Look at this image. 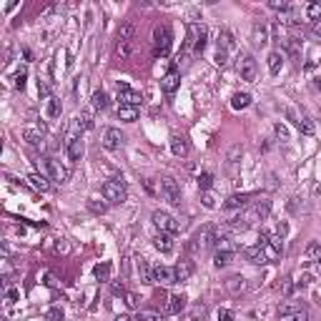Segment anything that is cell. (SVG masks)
Masks as SVG:
<instances>
[{
	"label": "cell",
	"instance_id": "cell-1",
	"mask_svg": "<svg viewBox=\"0 0 321 321\" xmlns=\"http://www.w3.org/2000/svg\"><path fill=\"white\" fill-rule=\"evenodd\" d=\"M35 171L43 173V176H48L50 181H56V183H60V186L70 181V171L60 163V160L50 158V156H38V158H35Z\"/></svg>",
	"mask_w": 321,
	"mask_h": 321
},
{
	"label": "cell",
	"instance_id": "cell-2",
	"mask_svg": "<svg viewBox=\"0 0 321 321\" xmlns=\"http://www.w3.org/2000/svg\"><path fill=\"white\" fill-rule=\"evenodd\" d=\"M256 246L263 251L266 261H276V259H281V254H283V239H281L279 234H266V231H261Z\"/></svg>",
	"mask_w": 321,
	"mask_h": 321
},
{
	"label": "cell",
	"instance_id": "cell-3",
	"mask_svg": "<svg viewBox=\"0 0 321 321\" xmlns=\"http://www.w3.org/2000/svg\"><path fill=\"white\" fill-rule=\"evenodd\" d=\"M171 43H173V35H171V28L168 25H156L153 28V58H168L171 53Z\"/></svg>",
	"mask_w": 321,
	"mask_h": 321
},
{
	"label": "cell",
	"instance_id": "cell-4",
	"mask_svg": "<svg viewBox=\"0 0 321 321\" xmlns=\"http://www.w3.org/2000/svg\"><path fill=\"white\" fill-rule=\"evenodd\" d=\"M236 70L239 76L248 83H254L256 76H259V65H256V58L251 56V53H241V56L236 58Z\"/></svg>",
	"mask_w": 321,
	"mask_h": 321
},
{
	"label": "cell",
	"instance_id": "cell-5",
	"mask_svg": "<svg viewBox=\"0 0 321 321\" xmlns=\"http://www.w3.org/2000/svg\"><path fill=\"white\" fill-rule=\"evenodd\" d=\"M216 231L213 226H203L201 231H196V236L191 239V251H206V248L216 246Z\"/></svg>",
	"mask_w": 321,
	"mask_h": 321
},
{
	"label": "cell",
	"instance_id": "cell-6",
	"mask_svg": "<svg viewBox=\"0 0 321 321\" xmlns=\"http://www.w3.org/2000/svg\"><path fill=\"white\" fill-rule=\"evenodd\" d=\"M151 221L156 223V228H158V231H166V234H178V231L183 228V221L173 219L171 213H166V211H153Z\"/></svg>",
	"mask_w": 321,
	"mask_h": 321
},
{
	"label": "cell",
	"instance_id": "cell-7",
	"mask_svg": "<svg viewBox=\"0 0 321 321\" xmlns=\"http://www.w3.org/2000/svg\"><path fill=\"white\" fill-rule=\"evenodd\" d=\"M103 199L108 201V203H113V206L123 203V201H126V186H123L118 178H113V181H105V183H103Z\"/></svg>",
	"mask_w": 321,
	"mask_h": 321
},
{
	"label": "cell",
	"instance_id": "cell-8",
	"mask_svg": "<svg viewBox=\"0 0 321 321\" xmlns=\"http://www.w3.org/2000/svg\"><path fill=\"white\" fill-rule=\"evenodd\" d=\"M269 211H271V203L263 199V201H256V203L248 208L243 216H239V219H241L246 226H251V223H256V221H263L266 216H269Z\"/></svg>",
	"mask_w": 321,
	"mask_h": 321
},
{
	"label": "cell",
	"instance_id": "cell-9",
	"mask_svg": "<svg viewBox=\"0 0 321 321\" xmlns=\"http://www.w3.org/2000/svg\"><path fill=\"white\" fill-rule=\"evenodd\" d=\"M160 193L168 199L171 206H181V186H178L173 178H160Z\"/></svg>",
	"mask_w": 321,
	"mask_h": 321
},
{
	"label": "cell",
	"instance_id": "cell-10",
	"mask_svg": "<svg viewBox=\"0 0 321 321\" xmlns=\"http://www.w3.org/2000/svg\"><path fill=\"white\" fill-rule=\"evenodd\" d=\"M116 91H118V105H138L140 100H143L138 91L128 88V83H118Z\"/></svg>",
	"mask_w": 321,
	"mask_h": 321
},
{
	"label": "cell",
	"instance_id": "cell-11",
	"mask_svg": "<svg viewBox=\"0 0 321 321\" xmlns=\"http://www.w3.org/2000/svg\"><path fill=\"white\" fill-rule=\"evenodd\" d=\"M286 118L294 123V126L304 133V136H314V123L306 118V116H301V113H296V108H286Z\"/></svg>",
	"mask_w": 321,
	"mask_h": 321
},
{
	"label": "cell",
	"instance_id": "cell-12",
	"mask_svg": "<svg viewBox=\"0 0 321 321\" xmlns=\"http://www.w3.org/2000/svg\"><path fill=\"white\" fill-rule=\"evenodd\" d=\"M153 283H160V286H171V283H178L176 281V271L171 266H153Z\"/></svg>",
	"mask_w": 321,
	"mask_h": 321
},
{
	"label": "cell",
	"instance_id": "cell-13",
	"mask_svg": "<svg viewBox=\"0 0 321 321\" xmlns=\"http://www.w3.org/2000/svg\"><path fill=\"white\" fill-rule=\"evenodd\" d=\"M100 143H103L105 151H118V148L123 146V136H120L118 128H105V131H103V138H100Z\"/></svg>",
	"mask_w": 321,
	"mask_h": 321
},
{
	"label": "cell",
	"instance_id": "cell-14",
	"mask_svg": "<svg viewBox=\"0 0 321 321\" xmlns=\"http://www.w3.org/2000/svg\"><path fill=\"white\" fill-rule=\"evenodd\" d=\"M43 126L40 128H23V140H25V143L30 146V148H40L43 151V146H45V138H43Z\"/></svg>",
	"mask_w": 321,
	"mask_h": 321
},
{
	"label": "cell",
	"instance_id": "cell-15",
	"mask_svg": "<svg viewBox=\"0 0 321 321\" xmlns=\"http://www.w3.org/2000/svg\"><path fill=\"white\" fill-rule=\"evenodd\" d=\"M178 85H181V73H178L176 68H171L168 73L160 78V91H163V93H176Z\"/></svg>",
	"mask_w": 321,
	"mask_h": 321
},
{
	"label": "cell",
	"instance_id": "cell-16",
	"mask_svg": "<svg viewBox=\"0 0 321 321\" xmlns=\"http://www.w3.org/2000/svg\"><path fill=\"white\" fill-rule=\"evenodd\" d=\"M173 271H176V281H188L196 271V263H193V259H181L173 266Z\"/></svg>",
	"mask_w": 321,
	"mask_h": 321
},
{
	"label": "cell",
	"instance_id": "cell-17",
	"mask_svg": "<svg viewBox=\"0 0 321 321\" xmlns=\"http://www.w3.org/2000/svg\"><path fill=\"white\" fill-rule=\"evenodd\" d=\"M25 183H28L30 188H35V191H40V193H48V191L53 188V186H50V178L43 176V173H38V171L30 173V176L25 178Z\"/></svg>",
	"mask_w": 321,
	"mask_h": 321
},
{
	"label": "cell",
	"instance_id": "cell-18",
	"mask_svg": "<svg viewBox=\"0 0 321 321\" xmlns=\"http://www.w3.org/2000/svg\"><path fill=\"white\" fill-rule=\"evenodd\" d=\"M254 199V193H231L228 199L223 201V208L226 211H236V208H243L248 201Z\"/></svg>",
	"mask_w": 321,
	"mask_h": 321
},
{
	"label": "cell",
	"instance_id": "cell-19",
	"mask_svg": "<svg viewBox=\"0 0 321 321\" xmlns=\"http://www.w3.org/2000/svg\"><path fill=\"white\" fill-rule=\"evenodd\" d=\"M153 246L158 248L160 254H171L173 248H176V243H173V234H166V231H158V234H156V239H153Z\"/></svg>",
	"mask_w": 321,
	"mask_h": 321
},
{
	"label": "cell",
	"instance_id": "cell-20",
	"mask_svg": "<svg viewBox=\"0 0 321 321\" xmlns=\"http://www.w3.org/2000/svg\"><path fill=\"white\" fill-rule=\"evenodd\" d=\"M186 309V296H178V294H171L163 304V314H181Z\"/></svg>",
	"mask_w": 321,
	"mask_h": 321
},
{
	"label": "cell",
	"instance_id": "cell-21",
	"mask_svg": "<svg viewBox=\"0 0 321 321\" xmlns=\"http://www.w3.org/2000/svg\"><path fill=\"white\" fill-rule=\"evenodd\" d=\"M65 148H68V158L70 160H80V156H83V138L68 136L65 138Z\"/></svg>",
	"mask_w": 321,
	"mask_h": 321
},
{
	"label": "cell",
	"instance_id": "cell-22",
	"mask_svg": "<svg viewBox=\"0 0 321 321\" xmlns=\"http://www.w3.org/2000/svg\"><path fill=\"white\" fill-rule=\"evenodd\" d=\"M248 105H251V93L239 91V93L231 96V108H234V111H246Z\"/></svg>",
	"mask_w": 321,
	"mask_h": 321
},
{
	"label": "cell",
	"instance_id": "cell-23",
	"mask_svg": "<svg viewBox=\"0 0 321 321\" xmlns=\"http://www.w3.org/2000/svg\"><path fill=\"white\" fill-rule=\"evenodd\" d=\"M171 151H173V156H178V158L188 156V143H186V138L178 136V133H173V136H171Z\"/></svg>",
	"mask_w": 321,
	"mask_h": 321
},
{
	"label": "cell",
	"instance_id": "cell-24",
	"mask_svg": "<svg viewBox=\"0 0 321 321\" xmlns=\"http://www.w3.org/2000/svg\"><path fill=\"white\" fill-rule=\"evenodd\" d=\"M251 40H254V45H266V43H269V28L256 23L251 28Z\"/></svg>",
	"mask_w": 321,
	"mask_h": 321
},
{
	"label": "cell",
	"instance_id": "cell-25",
	"mask_svg": "<svg viewBox=\"0 0 321 321\" xmlns=\"http://www.w3.org/2000/svg\"><path fill=\"white\" fill-rule=\"evenodd\" d=\"M133 50V43L131 40H116V48H113V58L116 60H126Z\"/></svg>",
	"mask_w": 321,
	"mask_h": 321
},
{
	"label": "cell",
	"instance_id": "cell-26",
	"mask_svg": "<svg viewBox=\"0 0 321 321\" xmlns=\"http://www.w3.org/2000/svg\"><path fill=\"white\" fill-rule=\"evenodd\" d=\"M60 111H63V103H60V98H58V96H50V98H48V105H45V113H48V118H50V120L60 118Z\"/></svg>",
	"mask_w": 321,
	"mask_h": 321
},
{
	"label": "cell",
	"instance_id": "cell-27",
	"mask_svg": "<svg viewBox=\"0 0 321 321\" xmlns=\"http://www.w3.org/2000/svg\"><path fill=\"white\" fill-rule=\"evenodd\" d=\"M136 269H138L140 281H143V283H153V269L148 266L146 259H138V261H136Z\"/></svg>",
	"mask_w": 321,
	"mask_h": 321
},
{
	"label": "cell",
	"instance_id": "cell-28",
	"mask_svg": "<svg viewBox=\"0 0 321 321\" xmlns=\"http://www.w3.org/2000/svg\"><path fill=\"white\" fill-rule=\"evenodd\" d=\"M91 105H93V111H103V108H108V93L105 91H93V96H91Z\"/></svg>",
	"mask_w": 321,
	"mask_h": 321
},
{
	"label": "cell",
	"instance_id": "cell-29",
	"mask_svg": "<svg viewBox=\"0 0 321 321\" xmlns=\"http://www.w3.org/2000/svg\"><path fill=\"white\" fill-rule=\"evenodd\" d=\"M243 256H246V261H251V263H266V256H263V251L259 246H246Z\"/></svg>",
	"mask_w": 321,
	"mask_h": 321
},
{
	"label": "cell",
	"instance_id": "cell-30",
	"mask_svg": "<svg viewBox=\"0 0 321 321\" xmlns=\"http://www.w3.org/2000/svg\"><path fill=\"white\" fill-rule=\"evenodd\" d=\"M118 118L126 123H133L138 118V105H118Z\"/></svg>",
	"mask_w": 321,
	"mask_h": 321
},
{
	"label": "cell",
	"instance_id": "cell-31",
	"mask_svg": "<svg viewBox=\"0 0 321 321\" xmlns=\"http://www.w3.org/2000/svg\"><path fill=\"white\" fill-rule=\"evenodd\" d=\"M234 256H236V251H216L213 254V266H216V269H223V266H228L231 261H234Z\"/></svg>",
	"mask_w": 321,
	"mask_h": 321
},
{
	"label": "cell",
	"instance_id": "cell-32",
	"mask_svg": "<svg viewBox=\"0 0 321 321\" xmlns=\"http://www.w3.org/2000/svg\"><path fill=\"white\" fill-rule=\"evenodd\" d=\"M301 309H304V306H301L299 301H283V304L279 306V316H281V319H286V316H294V314L301 311Z\"/></svg>",
	"mask_w": 321,
	"mask_h": 321
},
{
	"label": "cell",
	"instance_id": "cell-33",
	"mask_svg": "<svg viewBox=\"0 0 321 321\" xmlns=\"http://www.w3.org/2000/svg\"><path fill=\"white\" fill-rule=\"evenodd\" d=\"M93 276L98 279V281H111V263L108 261H100L98 266H96V269H93Z\"/></svg>",
	"mask_w": 321,
	"mask_h": 321
},
{
	"label": "cell",
	"instance_id": "cell-34",
	"mask_svg": "<svg viewBox=\"0 0 321 321\" xmlns=\"http://www.w3.org/2000/svg\"><path fill=\"white\" fill-rule=\"evenodd\" d=\"M226 289H228L231 294H241V291L246 289V279H243V276H231V279L226 281Z\"/></svg>",
	"mask_w": 321,
	"mask_h": 321
},
{
	"label": "cell",
	"instance_id": "cell-35",
	"mask_svg": "<svg viewBox=\"0 0 321 321\" xmlns=\"http://www.w3.org/2000/svg\"><path fill=\"white\" fill-rule=\"evenodd\" d=\"M281 63H283L281 53H279V50H271V53H269V73H271V76H279Z\"/></svg>",
	"mask_w": 321,
	"mask_h": 321
},
{
	"label": "cell",
	"instance_id": "cell-36",
	"mask_svg": "<svg viewBox=\"0 0 321 321\" xmlns=\"http://www.w3.org/2000/svg\"><path fill=\"white\" fill-rule=\"evenodd\" d=\"M219 50H226V53L234 50V35H231L228 30H221V33H219Z\"/></svg>",
	"mask_w": 321,
	"mask_h": 321
},
{
	"label": "cell",
	"instance_id": "cell-37",
	"mask_svg": "<svg viewBox=\"0 0 321 321\" xmlns=\"http://www.w3.org/2000/svg\"><path fill=\"white\" fill-rule=\"evenodd\" d=\"M206 38H208L206 25H199V35H196V45H193L196 53H203V48H206Z\"/></svg>",
	"mask_w": 321,
	"mask_h": 321
},
{
	"label": "cell",
	"instance_id": "cell-38",
	"mask_svg": "<svg viewBox=\"0 0 321 321\" xmlns=\"http://www.w3.org/2000/svg\"><path fill=\"white\" fill-rule=\"evenodd\" d=\"M133 321H163V316L156 314V311H138L133 316Z\"/></svg>",
	"mask_w": 321,
	"mask_h": 321
},
{
	"label": "cell",
	"instance_id": "cell-39",
	"mask_svg": "<svg viewBox=\"0 0 321 321\" xmlns=\"http://www.w3.org/2000/svg\"><path fill=\"white\" fill-rule=\"evenodd\" d=\"M306 259H311V261H319V259H321V243H319V241H314V243L306 246Z\"/></svg>",
	"mask_w": 321,
	"mask_h": 321
},
{
	"label": "cell",
	"instance_id": "cell-40",
	"mask_svg": "<svg viewBox=\"0 0 321 321\" xmlns=\"http://www.w3.org/2000/svg\"><path fill=\"white\" fill-rule=\"evenodd\" d=\"M306 18L309 20H321V3H311V5H306Z\"/></svg>",
	"mask_w": 321,
	"mask_h": 321
},
{
	"label": "cell",
	"instance_id": "cell-41",
	"mask_svg": "<svg viewBox=\"0 0 321 321\" xmlns=\"http://www.w3.org/2000/svg\"><path fill=\"white\" fill-rule=\"evenodd\" d=\"M211 186H213V173L203 171V173L199 176V188H201V191H208Z\"/></svg>",
	"mask_w": 321,
	"mask_h": 321
},
{
	"label": "cell",
	"instance_id": "cell-42",
	"mask_svg": "<svg viewBox=\"0 0 321 321\" xmlns=\"http://www.w3.org/2000/svg\"><path fill=\"white\" fill-rule=\"evenodd\" d=\"M15 83V91H25V80H28V73H25V70L20 68V70H18V73H15V78H13Z\"/></svg>",
	"mask_w": 321,
	"mask_h": 321
},
{
	"label": "cell",
	"instance_id": "cell-43",
	"mask_svg": "<svg viewBox=\"0 0 321 321\" xmlns=\"http://www.w3.org/2000/svg\"><path fill=\"white\" fill-rule=\"evenodd\" d=\"M296 286H299V283H296L291 276H289V279H283V283H281V294H283V296H291V294L296 291Z\"/></svg>",
	"mask_w": 321,
	"mask_h": 321
},
{
	"label": "cell",
	"instance_id": "cell-44",
	"mask_svg": "<svg viewBox=\"0 0 321 321\" xmlns=\"http://www.w3.org/2000/svg\"><path fill=\"white\" fill-rule=\"evenodd\" d=\"M45 321H63V309H60V306H53V309H48V314H45Z\"/></svg>",
	"mask_w": 321,
	"mask_h": 321
},
{
	"label": "cell",
	"instance_id": "cell-45",
	"mask_svg": "<svg viewBox=\"0 0 321 321\" xmlns=\"http://www.w3.org/2000/svg\"><path fill=\"white\" fill-rule=\"evenodd\" d=\"M269 8H271V10H279V13H289V10H294L289 3H283V0H271Z\"/></svg>",
	"mask_w": 321,
	"mask_h": 321
},
{
	"label": "cell",
	"instance_id": "cell-46",
	"mask_svg": "<svg viewBox=\"0 0 321 321\" xmlns=\"http://www.w3.org/2000/svg\"><path fill=\"white\" fill-rule=\"evenodd\" d=\"M80 120H83L85 131H91V128L96 126V120H93V111H83V113H80Z\"/></svg>",
	"mask_w": 321,
	"mask_h": 321
},
{
	"label": "cell",
	"instance_id": "cell-47",
	"mask_svg": "<svg viewBox=\"0 0 321 321\" xmlns=\"http://www.w3.org/2000/svg\"><path fill=\"white\" fill-rule=\"evenodd\" d=\"M18 299H20V289L8 286V289H5V304H15Z\"/></svg>",
	"mask_w": 321,
	"mask_h": 321
},
{
	"label": "cell",
	"instance_id": "cell-48",
	"mask_svg": "<svg viewBox=\"0 0 321 321\" xmlns=\"http://www.w3.org/2000/svg\"><path fill=\"white\" fill-rule=\"evenodd\" d=\"M274 133H276L279 140H289V128L283 126V123H276V126H274Z\"/></svg>",
	"mask_w": 321,
	"mask_h": 321
},
{
	"label": "cell",
	"instance_id": "cell-49",
	"mask_svg": "<svg viewBox=\"0 0 321 321\" xmlns=\"http://www.w3.org/2000/svg\"><path fill=\"white\" fill-rule=\"evenodd\" d=\"M123 299H126V306H128V309H138V296H136V294L126 291V294H123Z\"/></svg>",
	"mask_w": 321,
	"mask_h": 321
},
{
	"label": "cell",
	"instance_id": "cell-50",
	"mask_svg": "<svg viewBox=\"0 0 321 321\" xmlns=\"http://www.w3.org/2000/svg\"><path fill=\"white\" fill-rule=\"evenodd\" d=\"M216 321H234V311H231V309H219Z\"/></svg>",
	"mask_w": 321,
	"mask_h": 321
},
{
	"label": "cell",
	"instance_id": "cell-51",
	"mask_svg": "<svg viewBox=\"0 0 321 321\" xmlns=\"http://www.w3.org/2000/svg\"><path fill=\"white\" fill-rule=\"evenodd\" d=\"M56 243H50L53 248H56V251H60V254H65L68 251V243H65V239H53Z\"/></svg>",
	"mask_w": 321,
	"mask_h": 321
},
{
	"label": "cell",
	"instance_id": "cell-52",
	"mask_svg": "<svg viewBox=\"0 0 321 321\" xmlns=\"http://www.w3.org/2000/svg\"><path fill=\"white\" fill-rule=\"evenodd\" d=\"M226 63H228V53H226V50H216V65L223 68Z\"/></svg>",
	"mask_w": 321,
	"mask_h": 321
},
{
	"label": "cell",
	"instance_id": "cell-53",
	"mask_svg": "<svg viewBox=\"0 0 321 321\" xmlns=\"http://www.w3.org/2000/svg\"><path fill=\"white\" fill-rule=\"evenodd\" d=\"M276 234H279L281 239H286V236H289V223H286V221H281V223L276 226Z\"/></svg>",
	"mask_w": 321,
	"mask_h": 321
},
{
	"label": "cell",
	"instance_id": "cell-54",
	"mask_svg": "<svg viewBox=\"0 0 321 321\" xmlns=\"http://www.w3.org/2000/svg\"><path fill=\"white\" fill-rule=\"evenodd\" d=\"M243 153V148L241 146H234V148H231V153H228V160H231V163H236V158Z\"/></svg>",
	"mask_w": 321,
	"mask_h": 321
},
{
	"label": "cell",
	"instance_id": "cell-55",
	"mask_svg": "<svg viewBox=\"0 0 321 321\" xmlns=\"http://www.w3.org/2000/svg\"><path fill=\"white\" fill-rule=\"evenodd\" d=\"M203 206L206 208H216V199H213L211 193H203Z\"/></svg>",
	"mask_w": 321,
	"mask_h": 321
},
{
	"label": "cell",
	"instance_id": "cell-56",
	"mask_svg": "<svg viewBox=\"0 0 321 321\" xmlns=\"http://www.w3.org/2000/svg\"><path fill=\"white\" fill-rule=\"evenodd\" d=\"M38 93H40L43 98H50V88H48L43 80H38Z\"/></svg>",
	"mask_w": 321,
	"mask_h": 321
},
{
	"label": "cell",
	"instance_id": "cell-57",
	"mask_svg": "<svg viewBox=\"0 0 321 321\" xmlns=\"http://www.w3.org/2000/svg\"><path fill=\"white\" fill-rule=\"evenodd\" d=\"M45 283H48L50 289H56V286H58V281H56V276H53V274H45Z\"/></svg>",
	"mask_w": 321,
	"mask_h": 321
},
{
	"label": "cell",
	"instance_id": "cell-58",
	"mask_svg": "<svg viewBox=\"0 0 321 321\" xmlns=\"http://www.w3.org/2000/svg\"><path fill=\"white\" fill-rule=\"evenodd\" d=\"M314 33H319V35H321V20H316V23H314Z\"/></svg>",
	"mask_w": 321,
	"mask_h": 321
},
{
	"label": "cell",
	"instance_id": "cell-59",
	"mask_svg": "<svg viewBox=\"0 0 321 321\" xmlns=\"http://www.w3.org/2000/svg\"><path fill=\"white\" fill-rule=\"evenodd\" d=\"M116 321H133V319H131V316H118Z\"/></svg>",
	"mask_w": 321,
	"mask_h": 321
},
{
	"label": "cell",
	"instance_id": "cell-60",
	"mask_svg": "<svg viewBox=\"0 0 321 321\" xmlns=\"http://www.w3.org/2000/svg\"><path fill=\"white\" fill-rule=\"evenodd\" d=\"M316 271H319V274H321V259H319V261H316Z\"/></svg>",
	"mask_w": 321,
	"mask_h": 321
},
{
	"label": "cell",
	"instance_id": "cell-61",
	"mask_svg": "<svg viewBox=\"0 0 321 321\" xmlns=\"http://www.w3.org/2000/svg\"><path fill=\"white\" fill-rule=\"evenodd\" d=\"M193 321H199V319H193Z\"/></svg>",
	"mask_w": 321,
	"mask_h": 321
}]
</instances>
